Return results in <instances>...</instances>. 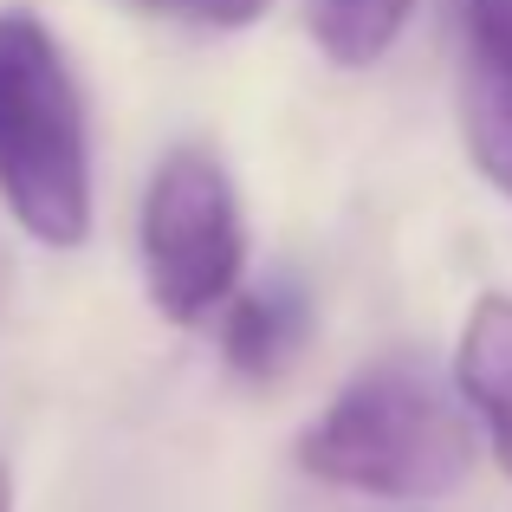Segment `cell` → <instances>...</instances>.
Here are the masks:
<instances>
[{"instance_id":"6da1fadb","label":"cell","mask_w":512,"mask_h":512,"mask_svg":"<svg viewBox=\"0 0 512 512\" xmlns=\"http://www.w3.org/2000/svg\"><path fill=\"white\" fill-rule=\"evenodd\" d=\"M299 467L325 487L376 500H435L474 467V428L461 402L409 357L363 363L299 435Z\"/></svg>"},{"instance_id":"7a4b0ae2","label":"cell","mask_w":512,"mask_h":512,"mask_svg":"<svg viewBox=\"0 0 512 512\" xmlns=\"http://www.w3.org/2000/svg\"><path fill=\"white\" fill-rule=\"evenodd\" d=\"M0 195L39 247H85L91 137L59 39L26 7L0 13Z\"/></svg>"},{"instance_id":"3957f363","label":"cell","mask_w":512,"mask_h":512,"mask_svg":"<svg viewBox=\"0 0 512 512\" xmlns=\"http://www.w3.org/2000/svg\"><path fill=\"white\" fill-rule=\"evenodd\" d=\"M137 253L150 305L169 325H195L234 299L247 266V221H240L234 175L208 150H169L143 188Z\"/></svg>"},{"instance_id":"277c9868","label":"cell","mask_w":512,"mask_h":512,"mask_svg":"<svg viewBox=\"0 0 512 512\" xmlns=\"http://www.w3.org/2000/svg\"><path fill=\"white\" fill-rule=\"evenodd\" d=\"M454 389L480 415L500 467L512 474V299L506 292H480L467 305L461 344H454Z\"/></svg>"},{"instance_id":"5b68a950","label":"cell","mask_w":512,"mask_h":512,"mask_svg":"<svg viewBox=\"0 0 512 512\" xmlns=\"http://www.w3.org/2000/svg\"><path fill=\"white\" fill-rule=\"evenodd\" d=\"M312 338V299H305L299 279H266V286L240 292V299H227V318H221V357L234 376H247V383H266V376H279L292 357L305 350Z\"/></svg>"},{"instance_id":"8992f818","label":"cell","mask_w":512,"mask_h":512,"mask_svg":"<svg viewBox=\"0 0 512 512\" xmlns=\"http://www.w3.org/2000/svg\"><path fill=\"white\" fill-rule=\"evenodd\" d=\"M461 137L474 169L487 175L500 195H512V72L500 65H461Z\"/></svg>"},{"instance_id":"52a82bcc","label":"cell","mask_w":512,"mask_h":512,"mask_svg":"<svg viewBox=\"0 0 512 512\" xmlns=\"http://www.w3.org/2000/svg\"><path fill=\"white\" fill-rule=\"evenodd\" d=\"M415 0H312V39L331 65H376L409 26Z\"/></svg>"},{"instance_id":"ba28073f","label":"cell","mask_w":512,"mask_h":512,"mask_svg":"<svg viewBox=\"0 0 512 512\" xmlns=\"http://www.w3.org/2000/svg\"><path fill=\"white\" fill-rule=\"evenodd\" d=\"M467 59L512 72V0H467Z\"/></svg>"},{"instance_id":"9c48e42d","label":"cell","mask_w":512,"mask_h":512,"mask_svg":"<svg viewBox=\"0 0 512 512\" xmlns=\"http://www.w3.org/2000/svg\"><path fill=\"white\" fill-rule=\"evenodd\" d=\"M137 7H150V13H188V20H201V26H247V20H260L273 0H137Z\"/></svg>"},{"instance_id":"30bf717a","label":"cell","mask_w":512,"mask_h":512,"mask_svg":"<svg viewBox=\"0 0 512 512\" xmlns=\"http://www.w3.org/2000/svg\"><path fill=\"white\" fill-rule=\"evenodd\" d=\"M0 512H13V487H7V474H0Z\"/></svg>"}]
</instances>
